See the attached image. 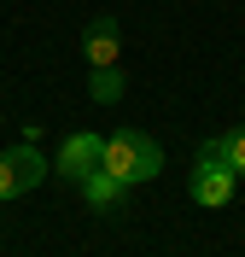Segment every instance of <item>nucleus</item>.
Instances as JSON below:
<instances>
[{"label":"nucleus","instance_id":"1","mask_svg":"<svg viewBox=\"0 0 245 257\" xmlns=\"http://www.w3.org/2000/svg\"><path fill=\"white\" fill-rule=\"evenodd\" d=\"M99 170H111L123 187H140L163 170V146L140 128H123V135H105V152H99Z\"/></svg>","mask_w":245,"mask_h":257},{"label":"nucleus","instance_id":"2","mask_svg":"<svg viewBox=\"0 0 245 257\" xmlns=\"http://www.w3.org/2000/svg\"><path fill=\"white\" fill-rule=\"evenodd\" d=\"M47 176H53V164L35 152V141H18V146L0 152V199H24V193H35Z\"/></svg>","mask_w":245,"mask_h":257},{"label":"nucleus","instance_id":"3","mask_svg":"<svg viewBox=\"0 0 245 257\" xmlns=\"http://www.w3.org/2000/svg\"><path fill=\"white\" fill-rule=\"evenodd\" d=\"M233 170L222 158H204L198 152V164H193V176H187V193H193V205H204V210H222V205H233Z\"/></svg>","mask_w":245,"mask_h":257},{"label":"nucleus","instance_id":"4","mask_svg":"<svg viewBox=\"0 0 245 257\" xmlns=\"http://www.w3.org/2000/svg\"><path fill=\"white\" fill-rule=\"evenodd\" d=\"M99 152H105V135H94V128H76V135H65V146H59L53 176H65V181L94 176V170H99Z\"/></svg>","mask_w":245,"mask_h":257},{"label":"nucleus","instance_id":"5","mask_svg":"<svg viewBox=\"0 0 245 257\" xmlns=\"http://www.w3.org/2000/svg\"><path fill=\"white\" fill-rule=\"evenodd\" d=\"M82 53H88V64H94V70L123 64V24H117V18H94V24L82 30Z\"/></svg>","mask_w":245,"mask_h":257},{"label":"nucleus","instance_id":"6","mask_svg":"<svg viewBox=\"0 0 245 257\" xmlns=\"http://www.w3.org/2000/svg\"><path fill=\"white\" fill-rule=\"evenodd\" d=\"M123 193H129V187H123L111 170H94V176H82V199H88L94 210H117V205H123Z\"/></svg>","mask_w":245,"mask_h":257},{"label":"nucleus","instance_id":"7","mask_svg":"<svg viewBox=\"0 0 245 257\" xmlns=\"http://www.w3.org/2000/svg\"><path fill=\"white\" fill-rule=\"evenodd\" d=\"M198 152H204V158H222L233 176H245V128H228V135H216V141H204Z\"/></svg>","mask_w":245,"mask_h":257},{"label":"nucleus","instance_id":"8","mask_svg":"<svg viewBox=\"0 0 245 257\" xmlns=\"http://www.w3.org/2000/svg\"><path fill=\"white\" fill-rule=\"evenodd\" d=\"M88 94H94L99 105L123 99V64H105V70H94V76H88Z\"/></svg>","mask_w":245,"mask_h":257},{"label":"nucleus","instance_id":"9","mask_svg":"<svg viewBox=\"0 0 245 257\" xmlns=\"http://www.w3.org/2000/svg\"><path fill=\"white\" fill-rule=\"evenodd\" d=\"M0 205H6V199H0Z\"/></svg>","mask_w":245,"mask_h":257}]
</instances>
